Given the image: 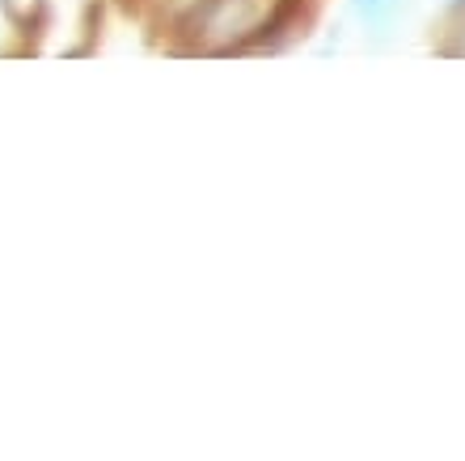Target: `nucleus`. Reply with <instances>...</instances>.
<instances>
[{
    "instance_id": "1",
    "label": "nucleus",
    "mask_w": 465,
    "mask_h": 461,
    "mask_svg": "<svg viewBox=\"0 0 465 461\" xmlns=\"http://www.w3.org/2000/svg\"><path fill=\"white\" fill-rule=\"evenodd\" d=\"M355 5H360V13H364L368 22H385L398 9V0H355Z\"/></svg>"
}]
</instances>
